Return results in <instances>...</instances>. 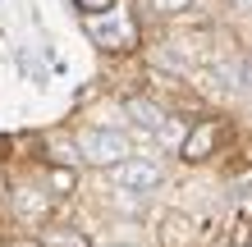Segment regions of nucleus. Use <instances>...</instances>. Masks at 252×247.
Wrapping results in <instances>:
<instances>
[{"label":"nucleus","instance_id":"1","mask_svg":"<svg viewBox=\"0 0 252 247\" xmlns=\"http://www.w3.org/2000/svg\"><path fill=\"white\" fill-rule=\"evenodd\" d=\"M87 37L96 41V46H106V51H128V46H138V23L128 19L124 9H96V14H87Z\"/></svg>","mask_w":252,"mask_h":247},{"label":"nucleus","instance_id":"2","mask_svg":"<svg viewBox=\"0 0 252 247\" xmlns=\"http://www.w3.org/2000/svg\"><path fill=\"white\" fill-rule=\"evenodd\" d=\"M78 156L87 165H115L128 156V137L120 128H83L78 133Z\"/></svg>","mask_w":252,"mask_h":247},{"label":"nucleus","instance_id":"3","mask_svg":"<svg viewBox=\"0 0 252 247\" xmlns=\"http://www.w3.org/2000/svg\"><path fill=\"white\" fill-rule=\"evenodd\" d=\"M115 183L128 192H152L160 183V165L156 161H115Z\"/></svg>","mask_w":252,"mask_h":247},{"label":"nucleus","instance_id":"4","mask_svg":"<svg viewBox=\"0 0 252 247\" xmlns=\"http://www.w3.org/2000/svg\"><path fill=\"white\" fill-rule=\"evenodd\" d=\"M216 142H220V128L216 124H197L188 133V142H184V156H188V161H202V156L216 151Z\"/></svg>","mask_w":252,"mask_h":247},{"label":"nucleus","instance_id":"5","mask_svg":"<svg viewBox=\"0 0 252 247\" xmlns=\"http://www.w3.org/2000/svg\"><path fill=\"white\" fill-rule=\"evenodd\" d=\"M124 110H128L138 124H147V128H165V114H160V106H152V101H142V96H133Z\"/></svg>","mask_w":252,"mask_h":247},{"label":"nucleus","instance_id":"6","mask_svg":"<svg viewBox=\"0 0 252 247\" xmlns=\"http://www.w3.org/2000/svg\"><path fill=\"white\" fill-rule=\"evenodd\" d=\"M147 5L160 14H179V9H192V0H147Z\"/></svg>","mask_w":252,"mask_h":247},{"label":"nucleus","instance_id":"7","mask_svg":"<svg viewBox=\"0 0 252 247\" xmlns=\"http://www.w3.org/2000/svg\"><path fill=\"white\" fill-rule=\"evenodd\" d=\"M19 211H23V215H41V211H46V201H41V197H28V192H23V197H19Z\"/></svg>","mask_w":252,"mask_h":247},{"label":"nucleus","instance_id":"8","mask_svg":"<svg viewBox=\"0 0 252 247\" xmlns=\"http://www.w3.org/2000/svg\"><path fill=\"white\" fill-rule=\"evenodd\" d=\"M78 5H83L87 14H96V9H110V5H115V0H78Z\"/></svg>","mask_w":252,"mask_h":247},{"label":"nucleus","instance_id":"9","mask_svg":"<svg viewBox=\"0 0 252 247\" xmlns=\"http://www.w3.org/2000/svg\"><path fill=\"white\" fill-rule=\"evenodd\" d=\"M243 82L252 87V55H248V69H243Z\"/></svg>","mask_w":252,"mask_h":247},{"label":"nucleus","instance_id":"10","mask_svg":"<svg viewBox=\"0 0 252 247\" xmlns=\"http://www.w3.org/2000/svg\"><path fill=\"white\" fill-rule=\"evenodd\" d=\"M229 5H234V9H252V0H229Z\"/></svg>","mask_w":252,"mask_h":247},{"label":"nucleus","instance_id":"11","mask_svg":"<svg viewBox=\"0 0 252 247\" xmlns=\"http://www.w3.org/2000/svg\"><path fill=\"white\" fill-rule=\"evenodd\" d=\"M124 247H128V243H124Z\"/></svg>","mask_w":252,"mask_h":247}]
</instances>
